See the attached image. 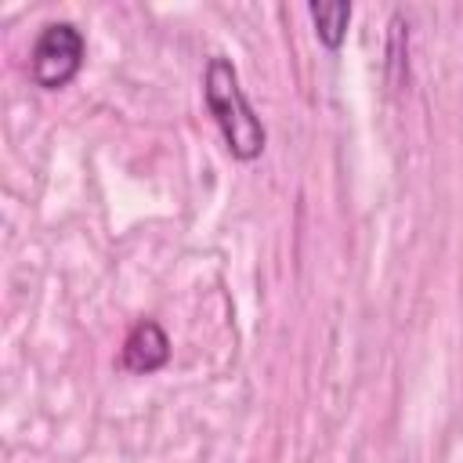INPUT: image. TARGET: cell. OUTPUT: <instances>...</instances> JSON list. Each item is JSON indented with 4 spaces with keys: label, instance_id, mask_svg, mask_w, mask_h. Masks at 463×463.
<instances>
[{
    "label": "cell",
    "instance_id": "6da1fadb",
    "mask_svg": "<svg viewBox=\"0 0 463 463\" xmlns=\"http://www.w3.org/2000/svg\"><path fill=\"white\" fill-rule=\"evenodd\" d=\"M203 94H206V109L210 116L217 119L221 134H224V145L235 159L250 163L264 152V123L257 119L242 83H239V72L228 58H210L206 65V80H203Z\"/></svg>",
    "mask_w": 463,
    "mask_h": 463
},
{
    "label": "cell",
    "instance_id": "7a4b0ae2",
    "mask_svg": "<svg viewBox=\"0 0 463 463\" xmlns=\"http://www.w3.org/2000/svg\"><path fill=\"white\" fill-rule=\"evenodd\" d=\"M83 33L72 22H51L43 25V33L33 43V58H29V72L40 87L58 90L65 87L80 65H83Z\"/></svg>",
    "mask_w": 463,
    "mask_h": 463
},
{
    "label": "cell",
    "instance_id": "3957f363",
    "mask_svg": "<svg viewBox=\"0 0 463 463\" xmlns=\"http://www.w3.org/2000/svg\"><path fill=\"white\" fill-rule=\"evenodd\" d=\"M170 358V340L159 322H137L123 344V365L130 373H156Z\"/></svg>",
    "mask_w": 463,
    "mask_h": 463
},
{
    "label": "cell",
    "instance_id": "277c9868",
    "mask_svg": "<svg viewBox=\"0 0 463 463\" xmlns=\"http://www.w3.org/2000/svg\"><path fill=\"white\" fill-rule=\"evenodd\" d=\"M307 14H311V22H315V33H318V40L329 47V51H336L340 43H344V36H347V22H351V4L347 0H329V4H311L307 7Z\"/></svg>",
    "mask_w": 463,
    "mask_h": 463
}]
</instances>
